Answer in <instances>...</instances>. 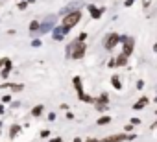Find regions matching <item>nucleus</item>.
Segmentation results:
<instances>
[{"label":"nucleus","instance_id":"obj_1","mask_svg":"<svg viewBox=\"0 0 157 142\" xmlns=\"http://www.w3.org/2000/svg\"><path fill=\"white\" fill-rule=\"evenodd\" d=\"M80 11H74V13H70V15H67L65 17V21H63V28H67V30H70L72 26H76L78 24V21H80Z\"/></svg>","mask_w":157,"mask_h":142},{"label":"nucleus","instance_id":"obj_8","mask_svg":"<svg viewBox=\"0 0 157 142\" xmlns=\"http://www.w3.org/2000/svg\"><path fill=\"white\" fill-rule=\"evenodd\" d=\"M111 81H113V87H115V89H120V87H122V85H120L118 76H113V80H111Z\"/></svg>","mask_w":157,"mask_h":142},{"label":"nucleus","instance_id":"obj_13","mask_svg":"<svg viewBox=\"0 0 157 142\" xmlns=\"http://www.w3.org/2000/svg\"><path fill=\"white\" fill-rule=\"evenodd\" d=\"M87 142H100V140H94V138H91V140H87Z\"/></svg>","mask_w":157,"mask_h":142},{"label":"nucleus","instance_id":"obj_2","mask_svg":"<svg viewBox=\"0 0 157 142\" xmlns=\"http://www.w3.org/2000/svg\"><path fill=\"white\" fill-rule=\"evenodd\" d=\"M120 43H124V55H131V50L135 46V41L131 37H120Z\"/></svg>","mask_w":157,"mask_h":142},{"label":"nucleus","instance_id":"obj_3","mask_svg":"<svg viewBox=\"0 0 157 142\" xmlns=\"http://www.w3.org/2000/svg\"><path fill=\"white\" fill-rule=\"evenodd\" d=\"M135 138V135H113V136H107V138H104L102 142H122V140H133Z\"/></svg>","mask_w":157,"mask_h":142},{"label":"nucleus","instance_id":"obj_9","mask_svg":"<svg viewBox=\"0 0 157 142\" xmlns=\"http://www.w3.org/2000/svg\"><path fill=\"white\" fill-rule=\"evenodd\" d=\"M111 122V118L109 116H102L100 120H98V125H104V124H109Z\"/></svg>","mask_w":157,"mask_h":142},{"label":"nucleus","instance_id":"obj_4","mask_svg":"<svg viewBox=\"0 0 157 142\" xmlns=\"http://www.w3.org/2000/svg\"><path fill=\"white\" fill-rule=\"evenodd\" d=\"M72 48H74V54H72V57H76V59L83 57V54H85V44H82L80 41H78V43H74V44H72Z\"/></svg>","mask_w":157,"mask_h":142},{"label":"nucleus","instance_id":"obj_14","mask_svg":"<svg viewBox=\"0 0 157 142\" xmlns=\"http://www.w3.org/2000/svg\"><path fill=\"white\" fill-rule=\"evenodd\" d=\"M153 50H155V52H157V43H155V46H153Z\"/></svg>","mask_w":157,"mask_h":142},{"label":"nucleus","instance_id":"obj_7","mask_svg":"<svg viewBox=\"0 0 157 142\" xmlns=\"http://www.w3.org/2000/svg\"><path fill=\"white\" fill-rule=\"evenodd\" d=\"M89 11H91V15H93L94 19H98V17L102 15V9H96L94 6H89Z\"/></svg>","mask_w":157,"mask_h":142},{"label":"nucleus","instance_id":"obj_12","mask_svg":"<svg viewBox=\"0 0 157 142\" xmlns=\"http://www.w3.org/2000/svg\"><path fill=\"white\" fill-rule=\"evenodd\" d=\"M133 124L137 125V124H140V120H139V118H131V125H133Z\"/></svg>","mask_w":157,"mask_h":142},{"label":"nucleus","instance_id":"obj_6","mask_svg":"<svg viewBox=\"0 0 157 142\" xmlns=\"http://www.w3.org/2000/svg\"><path fill=\"white\" fill-rule=\"evenodd\" d=\"M144 105H148V98H146V96H144V98H140V100L133 105V109H135V111H139V109H142Z\"/></svg>","mask_w":157,"mask_h":142},{"label":"nucleus","instance_id":"obj_5","mask_svg":"<svg viewBox=\"0 0 157 142\" xmlns=\"http://www.w3.org/2000/svg\"><path fill=\"white\" fill-rule=\"evenodd\" d=\"M117 43H120V35L111 33V35H107V39H105V48H107V50H113Z\"/></svg>","mask_w":157,"mask_h":142},{"label":"nucleus","instance_id":"obj_11","mask_svg":"<svg viewBox=\"0 0 157 142\" xmlns=\"http://www.w3.org/2000/svg\"><path fill=\"white\" fill-rule=\"evenodd\" d=\"M41 111H43V107L39 105V107H35V109H33V114H41Z\"/></svg>","mask_w":157,"mask_h":142},{"label":"nucleus","instance_id":"obj_10","mask_svg":"<svg viewBox=\"0 0 157 142\" xmlns=\"http://www.w3.org/2000/svg\"><path fill=\"white\" fill-rule=\"evenodd\" d=\"M126 59H128V57H126V55L122 54V55H120V57H118V59L115 61V65H124V63H126Z\"/></svg>","mask_w":157,"mask_h":142}]
</instances>
